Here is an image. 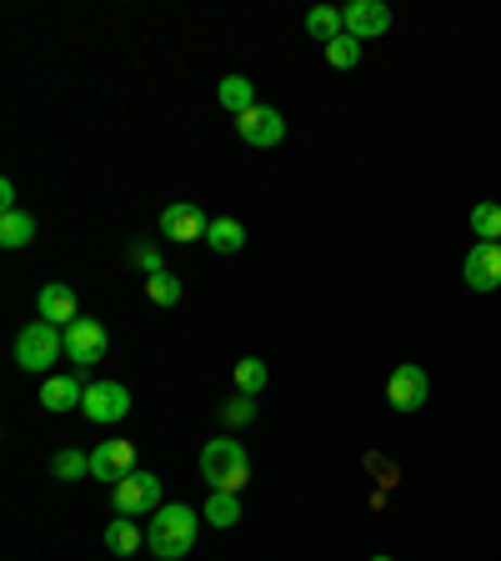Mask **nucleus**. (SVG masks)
Wrapping results in <instances>:
<instances>
[{
    "mask_svg": "<svg viewBox=\"0 0 501 561\" xmlns=\"http://www.w3.org/2000/svg\"><path fill=\"white\" fill-rule=\"evenodd\" d=\"M196 511L191 507H160L156 517H151V532H145V547H151V557L160 561H181L191 557V547H196Z\"/></svg>",
    "mask_w": 501,
    "mask_h": 561,
    "instance_id": "obj_1",
    "label": "nucleus"
},
{
    "mask_svg": "<svg viewBox=\"0 0 501 561\" xmlns=\"http://www.w3.org/2000/svg\"><path fill=\"white\" fill-rule=\"evenodd\" d=\"M201 476L211 482V492H241L251 482V457L236 436H221V442L201 446Z\"/></svg>",
    "mask_w": 501,
    "mask_h": 561,
    "instance_id": "obj_2",
    "label": "nucleus"
},
{
    "mask_svg": "<svg viewBox=\"0 0 501 561\" xmlns=\"http://www.w3.org/2000/svg\"><path fill=\"white\" fill-rule=\"evenodd\" d=\"M61 356H66V331L51 327V321H30V327L15 336V366L30 371V377H46Z\"/></svg>",
    "mask_w": 501,
    "mask_h": 561,
    "instance_id": "obj_3",
    "label": "nucleus"
},
{
    "mask_svg": "<svg viewBox=\"0 0 501 561\" xmlns=\"http://www.w3.org/2000/svg\"><path fill=\"white\" fill-rule=\"evenodd\" d=\"M111 507H116V517H156L166 501H160V476L156 471H141L136 467L131 476H120L116 486H111Z\"/></svg>",
    "mask_w": 501,
    "mask_h": 561,
    "instance_id": "obj_4",
    "label": "nucleus"
},
{
    "mask_svg": "<svg viewBox=\"0 0 501 561\" xmlns=\"http://www.w3.org/2000/svg\"><path fill=\"white\" fill-rule=\"evenodd\" d=\"M131 411V392L120 381H91L86 386V401H80V417L95 421V426H111V421H126Z\"/></svg>",
    "mask_w": 501,
    "mask_h": 561,
    "instance_id": "obj_5",
    "label": "nucleus"
},
{
    "mask_svg": "<svg viewBox=\"0 0 501 561\" xmlns=\"http://www.w3.org/2000/svg\"><path fill=\"white\" fill-rule=\"evenodd\" d=\"M106 346H111L106 327L91 321V316H80V321L66 327V356H70V366H80V371L95 366V361H106Z\"/></svg>",
    "mask_w": 501,
    "mask_h": 561,
    "instance_id": "obj_6",
    "label": "nucleus"
},
{
    "mask_svg": "<svg viewBox=\"0 0 501 561\" xmlns=\"http://www.w3.org/2000/svg\"><path fill=\"white\" fill-rule=\"evenodd\" d=\"M426 396H432V377H426L416 361L396 366L391 381H386V401H391V411H422Z\"/></svg>",
    "mask_w": 501,
    "mask_h": 561,
    "instance_id": "obj_7",
    "label": "nucleus"
},
{
    "mask_svg": "<svg viewBox=\"0 0 501 561\" xmlns=\"http://www.w3.org/2000/svg\"><path fill=\"white\" fill-rule=\"evenodd\" d=\"M206 231H211V216H206L196 201H176V206L160 211V235H166V241L191 246V241H206Z\"/></svg>",
    "mask_w": 501,
    "mask_h": 561,
    "instance_id": "obj_8",
    "label": "nucleus"
},
{
    "mask_svg": "<svg viewBox=\"0 0 501 561\" xmlns=\"http://www.w3.org/2000/svg\"><path fill=\"white\" fill-rule=\"evenodd\" d=\"M236 136L246 145H261V151H271V145L286 141V116H281L277 105H256V111H246V116L236 120Z\"/></svg>",
    "mask_w": 501,
    "mask_h": 561,
    "instance_id": "obj_9",
    "label": "nucleus"
},
{
    "mask_svg": "<svg viewBox=\"0 0 501 561\" xmlns=\"http://www.w3.org/2000/svg\"><path fill=\"white\" fill-rule=\"evenodd\" d=\"M462 281L472 291H497L501 286V241H476L462 262Z\"/></svg>",
    "mask_w": 501,
    "mask_h": 561,
    "instance_id": "obj_10",
    "label": "nucleus"
},
{
    "mask_svg": "<svg viewBox=\"0 0 501 561\" xmlns=\"http://www.w3.org/2000/svg\"><path fill=\"white\" fill-rule=\"evenodd\" d=\"M342 21H346V36L357 40H376L391 30V11L382 0H351V5H342Z\"/></svg>",
    "mask_w": 501,
    "mask_h": 561,
    "instance_id": "obj_11",
    "label": "nucleus"
},
{
    "mask_svg": "<svg viewBox=\"0 0 501 561\" xmlns=\"http://www.w3.org/2000/svg\"><path fill=\"white\" fill-rule=\"evenodd\" d=\"M131 471H136V446L131 442H101L91 451V476L95 482L116 486L120 476H131Z\"/></svg>",
    "mask_w": 501,
    "mask_h": 561,
    "instance_id": "obj_12",
    "label": "nucleus"
},
{
    "mask_svg": "<svg viewBox=\"0 0 501 561\" xmlns=\"http://www.w3.org/2000/svg\"><path fill=\"white\" fill-rule=\"evenodd\" d=\"M36 311H40V321H51V327L66 331L70 321H80V301H76L70 286H40Z\"/></svg>",
    "mask_w": 501,
    "mask_h": 561,
    "instance_id": "obj_13",
    "label": "nucleus"
},
{
    "mask_svg": "<svg viewBox=\"0 0 501 561\" xmlns=\"http://www.w3.org/2000/svg\"><path fill=\"white\" fill-rule=\"evenodd\" d=\"M86 401V386L76 377H46L40 381V406L46 411H70V406Z\"/></svg>",
    "mask_w": 501,
    "mask_h": 561,
    "instance_id": "obj_14",
    "label": "nucleus"
},
{
    "mask_svg": "<svg viewBox=\"0 0 501 561\" xmlns=\"http://www.w3.org/2000/svg\"><path fill=\"white\" fill-rule=\"evenodd\" d=\"M216 101L231 111V116H246V111H256V86H251L246 76H226L221 86H216Z\"/></svg>",
    "mask_w": 501,
    "mask_h": 561,
    "instance_id": "obj_15",
    "label": "nucleus"
},
{
    "mask_svg": "<svg viewBox=\"0 0 501 561\" xmlns=\"http://www.w3.org/2000/svg\"><path fill=\"white\" fill-rule=\"evenodd\" d=\"M30 241H36V216H30V211H5V216H0V246L21 251V246H30Z\"/></svg>",
    "mask_w": 501,
    "mask_h": 561,
    "instance_id": "obj_16",
    "label": "nucleus"
},
{
    "mask_svg": "<svg viewBox=\"0 0 501 561\" xmlns=\"http://www.w3.org/2000/svg\"><path fill=\"white\" fill-rule=\"evenodd\" d=\"M306 36L311 40H321V46H331L336 36H346V21H342V11L336 5H317V11L306 15Z\"/></svg>",
    "mask_w": 501,
    "mask_h": 561,
    "instance_id": "obj_17",
    "label": "nucleus"
},
{
    "mask_svg": "<svg viewBox=\"0 0 501 561\" xmlns=\"http://www.w3.org/2000/svg\"><path fill=\"white\" fill-rule=\"evenodd\" d=\"M206 246L221 251V256H236V251L246 246V226L231 221V216H221V221H211V231H206Z\"/></svg>",
    "mask_w": 501,
    "mask_h": 561,
    "instance_id": "obj_18",
    "label": "nucleus"
},
{
    "mask_svg": "<svg viewBox=\"0 0 501 561\" xmlns=\"http://www.w3.org/2000/svg\"><path fill=\"white\" fill-rule=\"evenodd\" d=\"M106 547L116 551V557H136V551L145 547V532L131 522V517H120V522L106 526Z\"/></svg>",
    "mask_w": 501,
    "mask_h": 561,
    "instance_id": "obj_19",
    "label": "nucleus"
},
{
    "mask_svg": "<svg viewBox=\"0 0 501 561\" xmlns=\"http://www.w3.org/2000/svg\"><path fill=\"white\" fill-rule=\"evenodd\" d=\"M266 381H271V366H266L261 356H246V361H236V392L241 396H261Z\"/></svg>",
    "mask_w": 501,
    "mask_h": 561,
    "instance_id": "obj_20",
    "label": "nucleus"
},
{
    "mask_svg": "<svg viewBox=\"0 0 501 561\" xmlns=\"http://www.w3.org/2000/svg\"><path fill=\"white\" fill-rule=\"evenodd\" d=\"M51 476L55 482H80V476H91V457L76 451V446H66V451H55L51 457Z\"/></svg>",
    "mask_w": 501,
    "mask_h": 561,
    "instance_id": "obj_21",
    "label": "nucleus"
},
{
    "mask_svg": "<svg viewBox=\"0 0 501 561\" xmlns=\"http://www.w3.org/2000/svg\"><path fill=\"white\" fill-rule=\"evenodd\" d=\"M206 522L221 526V532H231V526L241 522V501H236V492H211V501H206Z\"/></svg>",
    "mask_w": 501,
    "mask_h": 561,
    "instance_id": "obj_22",
    "label": "nucleus"
},
{
    "mask_svg": "<svg viewBox=\"0 0 501 561\" xmlns=\"http://www.w3.org/2000/svg\"><path fill=\"white\" fill-rule=\"evenodd\" d=\"M472 231H476V241H501V206L497 201L472 206Z\"/></svg>",
    "mask_w": 501,
    "mask_h": 561,
    "instance_id": "obj_23",
    "label": "nucleus"
},
{
    "mask_svg": "<svg viewBox=\"0 0 501 561\" xmlns=\"http://www.w3.org/2000/svg\"><path fill=\"white\" fill-rule=\"evenodd\" d=\"M145 296H151V306H176V301H181V281H176L171 271L145 276Z\"/></svg>",
    "mask_w": 501,
    "mask_h": 561,
    "instance_id": "obj_24",
    "label": "nucleus"
},
{
    "mask_svg": "<svg viewBox=\"0 0 501 561\" xmlns=\"http://www.w3.org/2000/svg\"><path fill=\"white\" fill-rule=\"evenodd\" d=\"M326 61H331L336 71H351V66L361 61V40H357V36H336V40L326 46Z\"/></svg>",
    "mask_w": 501,
    "mask_h": 561,
    "instance_id": "obj_25",
    "label": "nucleus"
},
{
    "mask_svg": "<svg viewBox=\"0 0 501 561\" xmlns=\"http://www.w3.org/2000/svg\"><path fill=\"white\" fill-rule=\"evenodd\" d=\"M256 421V396H236V401H221V426L241 431Z\"/></svg>",
    "mask_w": 501,
    "mask_h": 561,
    "instance_id": "obj_26",
    "label": "nucleus"
},
{
    "mask_svg": "<svg viewBox=\"0 0 501 561\" xmlns=\"http://www.w3.org/2000/svg\"><path fill=\"white\" fill-rule=\"evenodd\" d=\"M131 262H136V266H141V271H145V276H156V271H166V266H160V251H156V246H145V241H141V246H131Z\"/></svg>",
    "mask_w": 501,
    "mask_h": 561,
    "instance_id": "obj_27",
    "label": "nucleus"
},
{
    "mask_svg": "<svg viewBox=\"0 0 501 561\" xmlns=\"http://www.w3.org/2000/svg\"><path fill=\"white\" fill-rule=\"evenodd\" d=\"M0 206H5V211H21V206H15V186H11V181H0Z\"/></svg>",
    "mask_w": 501,
    "mask_h": 561,
    "instance_id": "obj_28",
    "label": "nucleus"
},
{
    "mask_svg": "<svg viewBox=\"0 0 501 561\" xmlns=\"http://www.w3.org/2000/svg\"><path fill=\"white\" fill-rule=\"evenodd\" d=\"M371 561H391V557H371Z\"/></svg>",
    "mask_w": 501,
    "mask_h": 561,
    "instance_id": "obj_29",
    "label": "nucleus"
}]
</instances>
